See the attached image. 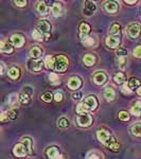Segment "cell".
<instances>
[{"label":"cell","instance_id":"cell-1","mask_svg":"<svg viewBox=\"0 0 141 159\" xmlns=\"http://www.w3.org/2000/svg\"><path fill=\"white\" fill-rule=\"evenodd\" d=\"M69 61L65 55H58L54 60V69L58 72H63L68 68Z\"/></svg>","mask_w":141,"mask_h":159},{"label":"cell","instance_id":"cell-2","mask_svg":"<svg viewBox=\"0 0 141 159\" xmlns=\"http://www.w3.org/2000/svg\"><path fill=\"white\" fill-rule=\"evenodd\" d=\"M33 94V88L31 86H25L21 90V93L19 94L18 100L20 103L22 104H28L31 101V97Z\"/></svg>","mask_w":141,"mask_h":159},{"label":"cell","instance_id":"cell-3","mask_svg":"<svg viewBox=\"0 0 141 159\" xmlns=\"http://www.w3.org/2000/svg\"><path fill=\"white\" fill-rule=\"evenodd\" d=\"M35 30H37L43 37H47V36L49 37V33L51 31V25L47 20H42V21H39V24L37 25Z\"/></svg>","mask_w":141,"mask_h":159},{"label":"cell","instance_id":"cell-4","mask_svg":"<svg viewBox=\"0 0 141 159\" xmlns=\"http://www.w3.org/2000/svg\"><path fill=\"white\" fill-rule=\"evenodd\" d=\"M76 122H78V124L80 125V126L87 127V126H89V125H91L92 118L90 115H88L87 112H85V114L79 115V116L76 117Z\"/></svg>","mask_w":141,"mask_h":159},{"label":"cell","instance_id":"cell-5","mask_svg":"<svg viewBox=\"0 0 141 159\" xmlns=\"http://www.w3.org/2000/svg\"><path fill=\"white\" fill-rule=\"evenodd\" d=\"M98 106V102H97L96 98L93 96H89L84 100L83 102V107L85 108V110H94Z\"/></svg>","mask_w":141,"mask_h":159},{"label":"cell","instance_id":"cell-6","mask_svg":"<svg viewBox=\"0 0 141 159\" xmlns=\"http://www.w3.org/2000/svg\"><path fill=\"white\" fill-rule=\"evenodd\" d=\"M141 28L138 24H130L127 27V34L130 38H137L140 34Z\"/></svg>","mask_w":141,"mask_h":159},{"label":"cell","instance_id":"cell-7","mask_svg":"<svg viewBox=\"0 0 141 159\" xmlns=\"http://www.w3.org/2000/svg\"><path fill=\"white\" fill-rule=\"evenodd\" d=\"M43 64V63L40 60H38V61L30 60V61H28L27 67H28V69H29V70L33 71V72H38L39 70H42Z\"/></svg>","mask_w":141,"mask_h":159},{"label":"cell","instance_id":"cell-8","mask_svg":"<svg viewBox=\"0 0 141 159\" xmlns=\"http://www.w3.org/2000/svg\"><path fill=\"white\" fill-rule=\"evenodd\" d=\"M13 153H14V155L16 157H25L28 154V151L22 143H17L13 148Z\"/></svg>","mask_w":141,"mask_h":159},{"label":"cell","instance_id":"cell-9","mask_svg":"<svg viewBox=\"0 0 141 159\" xmlns=\"http://www.w3.org/2000/svg\"><path fill=\"white\" fill-rule=\"evenodd\" d=\"M106 80L107 76L103 71H98V72L93 74V82L97 85H103L105 82H106Z\"/></svg>","mask_w":141,"mask_h":159},{"label":"cell","instance_id":"cell-10","mask_svg":"<svg viewBox=\"0 0 141 159\" xmlns=\"http://www.w3.org/2000/svg\"><path fill=\"white\" fill-rule=\"evenodd\" d=\"M82 85V80L79 76H72V78L69 79L68 81V87L72 90L79 89Z\"/></svg>","mask_w":141,"mask_h":159},{"label":"cell","instance_id":"cell-11","mask_svg":"<svg viewBox=\"0 0 141 159\" xmlns=\"http://www.w3.org/2000/svg\"><path fill=\"white\" fill-rule=\"evenodd\" d=\"M106 45L109 48H118L120 45V37L117 35H111L106 38Z\"/></svg>","mask_w":141,"mask_h":159},{"label":"cell","instance_id":"cell-12","mask_svg":"<svg viewBox=\"0 0 141 159\" xmlns=\"http://www.w3.org/2000/svg\"><path fill=\"white\" fill-rule=\"evenodd\" d=\"M47 156L49 157V159H63V156L60 154L57 148L55 147H51L47 150Z\"/></svg>","mask_w":141,"mask_h":159},{"label":"cell","instance_id":"cell-13","mask_svg":"<svg viewBox=\"0 0 141 159\" xmlns=\"http://www.w3.org/2000/svg\"><path fill=\"white\" fill-rule=\"evenodd\" d=\"M11 42L13 43V46H15V47H17V48L22 47L25 43V37L20 34H14V35H12V37H11Z\"/></svg>","mask_w":141,"mask_h":159},{"label":"cell","instance_id":"cell-14","mask_svg":"<svg viewBox=\"0 0 141 159\" xmlns=\"http://www.w3.org/2000/svg\"><path fill=\"white\" fill-rule=\"evenodd\" d=\"M118 2H115V1H106L104 3V9L105 11L107 13H111V14H114L118 11Z\"/></svg>","mask_w":141,"mask_h":159},{"label":"cell","instance_id":"cell-15","mask_svg":"<svg viewBox=\"0 0 141 159\" xmlns=\"http://www.w3.org/2000/svg\"><path fill=\"white\" fill-rule=\"evenodd\" d=\"M97 136H98V139L101 141L102 143H106L107 141L111 139V134H109V132H107L106 129H100L98 130V133H97Z\"/></svg>","mask_w":141,"mask_h":159},{"label":"cell","instance_id":"cell-16","mask_svg":"<svg viewBox=\"0 0 141 159\" xmlns=\"http://www.w3.org/2000/svg\"><path fill=\"white\" fill-rule=\"evenodd\" d=\"M43 55V50L40 49L39 47H33L32 49L30 50V57L32 60L38 61Z\"/></svg>","mask_w":141,"mask_h":159},{"label":"cell","instance_id":"cell-17","mask_svg":"<svg viewBox=\"0 0 141 159\" xmlns=\"http://www.w3.org/2000/svg\"><path fill=\"white\" fill-rule=\"evenodd\" d=\"M96 11V4L92 1H86L85 2V7H84V13L85 15H92L93 12Z\"/></svg>","mask_w":141,"mask_h":159},{"label":"cell","instance_id":"cell-18","mask_svg":"<svg viewBox=\"0 0 141 159\" xmlns=\"http://www.w3.org/2000/svg\"><path fill=\"white\" fill-rule=\"evenodd\" d=\"M89 32H90V27H89V25L85 24V22H83V24L80 25V37L82 39L87 37V35H88Z\"/></svg>","mask_w":141,"mask_h":159},{"label":"cell","instance_id":"cell-19","mask_svg":"<svg viewBox=\"0 0 141 159\" xmlns=\"http://www.w3.org/2000/svg\"><path fill=\"white\" fill-rule=\"evenodd\" d=\"M105 144H106V147L108 148L109 150H111V151H118L120 148V144L117 142V140L115 139V138H112V137H111V139L107 141Z\"/></svg>","mask_w":141,"mask_h":159},{"label":"cell","instance_id":"cell-20","mask_svg":"<svg viewBox=\"0 0 141 159\" xmlns=\"http://www.w3.org/2000/svg\"><path fill=\"white\" fill-rule=\"evenodd\" d=\"M36 10L37 12L39 13L40 15H46L48 13V7L46 4V2L43 1H40V2H37V6H36Z\"/></svg>","mask_w":141,"mask_h":159},{"label":"cell","instance_id":"cell-21","mask_svg":"<svg viewBox=\"0 0 141 159\" xmlns=\"http://www.w3.org/2000/svg\"><path fill=\"white\" fill-rule=\"evenodd\" d=\"M51 12H52V15L54 17L61 16V4L58 3V2H55V3H53L52 9H51Z\"/></svg>","mask_w":141,"mask_h":159},{"label":"cell","instance_id":"cell-22","mask_svg":"<svg viewBox=\"0 0 141 159\" xmlns=\"http://www.w3.org/2000/svg\"><path fill=\"white\" fill-rule=\"evenodd\" d=\"M7 74H9V76L12 80H17L20 76V70L17 67H12L9 69Z\"/></svg>","mask_w":141,"mask_h":159},{"label":"cell","instance_id":"cell-23","mask_svg":"<svg viewBox=\"0 0 141 159\" xmlns=\"http://www.w3.org/2000/svg\"><path fill=\"white\" fill-rule=\"evenodd\" d=\"M116 97V92L112 88H106L104 90V98L107 100V101H112Z\"/></svg>","mask_w":141,"mask_h":159},{"label":"cell","instance_id":"cell-24","mask_svg":"<svg viewBox=\"0 0 141 159\" xmlns=\"http://www.w3.org/2000/svg\"><path fill=\"white\" fill-rule=\"evenodd\" d=\"M84 63H85V65L87 66H93L94 63H96V56L93 54H90V53H88V54H86L84 56Z\"/></svg>","mask_w":141,"mask_h":159},{"label":"cell","instance_id":"cell-25","mask_svg":"<svg viewBox=\"0 0 141 159\" xmlns=\"http://www.w3.org/2000/svg\"><path fill=\"white\" fill-rule=\"evenodd\" d=\"M130 112L135 116H140L141 114V102L140 101H136L135 104L133 105V107L130 108Z\"/></svg>","mask_w":141,"mask_h":159},{"label":"cell","instance_id":"cell-26","mask_svg":"<svg viewBox=\"0 0 141 159\" xmlns=\"http://www.w3.org/2000/svg\"><path fill=\"white\" fill-rule=\"evenodd\" d=\"M140 81L138 79H135V78H132L130 79V81L127 82L126 85L129 86V88L132 90V89H135V88H139L140 87Z\"/></svg>","mask_w":141,"mask_h":159},{"label":"cell","instance_id":"cell-27","mask_svg":"<svg viewBox=\"0 0 141 159\" xmlns=\"http://www.w3.org/2000/svg\"><path fill=\"white\" fill-rule=\"evenodd\" d=\"M54 60H55V57H53L52 55L46 56V58H45L46 67L49 69H54Z\"/></svg>","mask_w":141,"mask_h":159},{"label":"cell","instance_id":"cell-28","mask_svg":"<svg viewBox=\"0 0 141 159\" xmlns=\"http://www.w3.org/2000/svg\"><path fill=\"white\" fill-rule=\"evenodd\" d=\"M86 159H103V155L98 151H91L87 154Z\"/></svg>","mask_w":141,"mask_h":159},{"label":"cell","instance_id":"cell-29","mask_svg":"<svg viewBox=\"0 0 141 159\" xmlns=\"http://www.w3.org/2000/svg\"><path fill=\"white\" fill-rule=\"evenodd\" d=\"M132 129V133L135 136H138V137H141V122H137L130 127Z\"/></svg>","mask_w":141,"mask_h":159},{"label":"cell","instance_id":"cell-30","mask_svg":"<svg viewBox=\"0 0 141 159\" xmlns=\"http://www.w3.org/2000/svg\"><path fill=\"white\" fill-rule=\"evenodd\" d=\"M21 143L25 145V148H27L28 154L32 153V139H30V138H24Z\"/></svg>","mask_w":141,"mask_h":159},{"label":"cell","instance_id":"cell-31","mask_svg":"<svg viewBox=\"0 0 141 159\" xmlns=\"http://www.w3.org/2000/svg\"><path fill=\"white\" fill-rule=\"evenodd\" d=\"M114 81L116 82L117 84H122L124 83L125 81V75L122 72H118L116 75L114 76Z\"/></svg>","mask_w":141,"mask_h":159},{"label":"cell","instance_id":"cell-32","mask_svg":"<svg viewBox=\"0 0 141 159\" xmlns=\"http://www.w3.org/2000/svg\"><path fill=\"white\" fill-rule=\"evenodd\" d=\"M58 126L61 127V129H67L69 126V121L67 118L65 117H61L60 120H58Z\"/></svg>","mask_w":141,"mask_h":159},{"label":"cell","instance_id":"cell-33","mask_svg":"<svg viewBox=\"0 0 141 159\" xmlns=\"http://www.w3.org/2000/svg\"><path fill=\"white\" fill-rule=\"evenodd\" d=\"M82 42H83L84 45L86 46V47H92V46H94V39L92 37H85L82 39Z\"/></svg>","mask_w":141,"mask_h":159},{"label":"cell","instance_id":"cell-34","mask_svg":"<svg viewBox=\"0 0 141 159\" xmlns=\"http://www.w3.org/2000/svg\"><path fill=\"white\" fill-rule=\"evenodd\" d=\"M120 31V25L119 24H112L111 27V30H109V33L111 35H116L119 33Z\"/></svg>","mask_w":141,"mask_h":159},{"label":"cell","instance_id":"cell-35","mask_svg":"<svg viewBox=\"0 0 141 159\" xmlns=\"http://www.w3.org/2000/svg\"><path fill=\"white\" fill-rule=\"evenodd\" d=\"M116 53H117V55H118V58H119V57H126L127 50L124 49V48H118Z\"/></svg>","mask_w":141,"mask_h":159},{"label":"cell","instance_id":"cell-36","mask_svg":"<svg viewBox=\"0 0 141 159\" xmlns=\"http://www.w3.org/2000/svg\"><path fill=\"white\" fill-rule=\"evenodd\" d=\"M17 100H18V98H17V94L16 93H13L11 94V96L9 97V100H7V103H9V105H11V106H13L15 103L17 102Z\"/></svg>","mask_w":141,"mask_h":159},{"label":"cell","instance_id":"cell-37","mask_svg":"<svg viewBox=\"0 0 141 159\" xmlns=\"http://www.w3.org/2000/svg\"><path fill=\"white\" fill-rule=\"evenodd\" d=\"M119 119L121 121H129L130 120V115L126 111H120L119 112Z\"/></svg>","mask_w":141,"mask_h":159},{"label":"cell","instance_id":"cell-38","mask_svg":"<svg viewBox=\"0 0 141 159\" xmlns=\"http://www.w3.org/2000/svg\"><path fill=\"white\" fill-rule=\"evenodd\" d=\"M49 80H50V82L52 84H58L60 82H58V76L56 75L55 73H53V72H51L49 74Z\"/></svg>","mask_w":141,"mask_h":159},{"label":"cell","instance_id":"cell-39","mask_svg":"<svg viewBox=\"0 0 141 159\" xmlns=\"http://www.w3.org/2000/svg\"><path fill=\"white\" fill-rule=\"evenodd\" d=\"M42 99H43V101L49 103V102L52 101V94H51L50 92H46V93H43L42 96Z\"/></svg>","mask_w":141,"mask_h":159},{"label":"cell","instance_id":"cell-40","mask_svg":"<svg viewBox=\"0 0 141 159\" xmlns=\"http://www.w3.org/2000/svg\"><path fill=\"white\" fill-rule=\"evenodd\" d=\"M32 36H33V38H34V39H36V40H43V38H45L42 34H40L39 32H38L37 30H34V31H33Z\"/></svg>","mask_w":141,"mask_h":159},{"label":"cell","instance_id":"cell-41","mask_svg":"<svg viewBox=\"0 0 141 159\" xmlns=\"http://www.w3.org/2000/svg\"><path fill=\"white\" fill-rule=\"evenodd\" d=\"M126 61H127V58L126 57H119V58H118L119 67L120 68H124L125 66H126Z\"/></svg>","mask_w":141,"mask_h":159},{"label":"cell","instance_id":"cell-42","mask_svg":"<svg viewBox=\"0 0 141 159\" xmlns=\"http://www.w3.org/2000/svg\"><path fill=\"white\" fill-rule=\"evenodd\" d=\"M76 112H78V115H82V114H85V112H87L85 108L83 107V104L80 103L78 104V106H76Z\"/></svg>","mask_w":141,"mask_h":159},{"label":"cell","instance_id":"cell-43","mask_svg":"<svg viewBox=\"0 0 141 159\" xmlns=\"http://www.w3.org/2000/svg\"><path fill=\"white\" fill-rule=\"evenodd\" d=\"M134 55L136 56V57H138V58H140V57H141V45L137 46V47L135 48V50H134Z\"/></svg>","mask_w":141,"mask_h":159},{"label":"cell","instance_id":"cell-44","mask_svg":"<svg viewBox=\"0 0 141 159\" xmlns=\"http://www.w3.org/2000/svg\"><path fill=\"white\" fill-rule=\"evenodd\" d=\"M7 116H9V119H15V118L17 117V110H15V109H12V110H10L9 112H7Z\"/></svg>","mask_w":141,"mask_h":159},{"label":"cell","instance_id":"cell-45","mask_svg":"<svg viewBox=\"0 0 141 159\" xmlns=\"http://www.w3.org/2000/svg\"><path fill=\"white\" fill-rule=\"evenodd\" d=\"M54 100H55L56 102H61V100H63V93H61V91L55 92V94H54Z\"/></svg>","mask_w":141,"mask_h":159},{"label":"cell","instance_id":"cell-46","mask_svg":"<svg viewBox=\"0 0 141 159\" xmlns=\"http://www.w3.org/2000/svg\"><path fill=\"white\" fill-rule=\"evenodd\" d=\"M72 98L74 100H80L83 98V92L79 91V92H74V93H72Z\"/></svg>","mask_w":141,"mask_h":159},{"label":"cell","instance_id":"cell-47","mask_svg":"<svg viewBox=\"0 0 141 159\" xmlns=\"http://www.w3.org/2000/svg\"><path fill=\"white\" fill-rule=\"evenodd\" d=\"M7 120H9V116H7V112H3V114H0V123L6 122Z\"/></svg>","mask_w":141,"mask_h":159},{"label":"cell","instance_id":"cell-48","mask_svg":"<svg viewBox=\"0 0 141 159\" xmlns=\"http://www.w3.org/2000/svg\"><path fill=\"white\" fill-rule=\"evenodd\" d=\"M122 92H123V93H130L132 90H130V89L129 88V86L125 84V85L122 87Z\"/></svg>","mask_w":141,"mask_h":159},{"label":"cell","instance_id":"cell-49","mask_svg":"<svg viewBox=\"0 0 141 159\" xmlns=\"http://www.w3.org/2000/svg\"><path fill=\"white\" fill-rule=\"evenodd\" d=\"M15 4H16L17 7H25L27 1H15Z\"/></svg>","mask_w":141,"mask_h":159},{"label":"cell","instance_id":"cell-50","mask_svg":"<svg viewBox=\"0 0 141 159\" xmlns=\"http://www.w3.org/2000/svg\"><path fill=\"white\" fill-rule=\"evenodd\" d=\"M4 45H6V43L2 42V40H0V52H2V50H3Z\"/></svg>","mask_w":141,"mask_h":159},{"label":"cell","instance_id":"cell-51","mask_svg":"<svg viewBox=\"0 0 141 159\" xmlns=\"http://www.w3.org/2000/svg\"><path fill=\"white\" fill-rule=\"evenodd\" d=\"M125 2H126V3H129V4H135L137 1H136V0H134V1H130V0H126Z\"/></svg>","mask_w":141,"mask_h":159},{"label":"cell","instance_id":"cell-52","mask_svg":"<svg viewBox=\"0 0 141 159\" xmlns=\"http://www.w3.org/2000/svg\"><path fill=\"white\" fill-rule=\"evenodd\" d=\"M137 93L139 94V96H141V86L137 89Z\"/></svg>","mask_w":141,"mask_h":159}]
</instances>
